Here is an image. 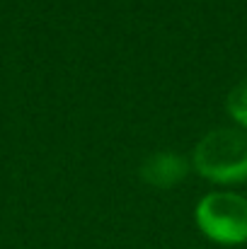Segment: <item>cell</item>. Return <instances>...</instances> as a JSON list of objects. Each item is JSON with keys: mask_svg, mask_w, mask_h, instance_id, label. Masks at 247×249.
I'll return each instance as SVG.
<instances>
[{"mask_svg": "<svg viewBox=\"0 0 247 249\" xmlns=\"http://www.w3.org/2000/svg\"><path fill=\"white\" fill-rule=\"evenodd\" d=\"M204 237L216 245L235 247L247 242V198L233 191H211L201 196L194 211Z\"/></svg>", "mask_w": 247, "mask_h": 249, "instance_id": "obj_2", "label": "cell"}, {"mask_svg": "<svg viewBox=\"0 0 247 249\" xmlns=\"http://www.w3.org/2000/svg\"><path fill=\"white\" fill-rule=\"evenodd\" d=\"M187 172H189V160L179 153H172V150L153 153L138 167L141 179L155 189H172V186L182 184Z\"/></svg>", "mask_w": 247, "mask_h": 249, "instance_id": "obj_3", "label": "cell"}, {"mask_svg": "<svg viewBox=\"0 0 247 249\" xmlns=\"http://www.w3.org/2000/svg\"><path fill=\"white\" fill-rule=\"evenodd\" d=\"M226 109H228V114L240 124V128L247 131V80L238 83L230 89L228 102H226Z\"/></svg>", "mask_w": 247, "mask_h": 249, "instance_id": "obj_4", "label": "cell"}, {"mask_svg": "<svg viewBox=\"0 0 247 249\" xmlns=\"http://www.w3.org/2000/svg\"><path fill=\"white\" fill-rule=\"evenodd\" d=\"M194 169L223 186L247 181V131L245 128H216L209 131L194 148Z\"/></svg>", "mask_w": 247, "mask_h": 249, "instance_id": "obj_1", "label": "cell"}]
</instances>
